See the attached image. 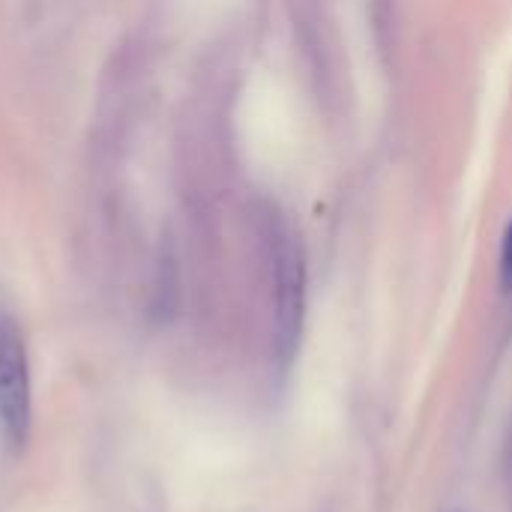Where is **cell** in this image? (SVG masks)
Here are the masks:
<instances>
[{"instance_id":"cell-4","label":"cell","mask_w":512,"mask_h":512,"mask_svg":"<svg viewBox=\"0 0 512 512\" xmlns=\"http://www.w3.org/2000/svg\"><path fill=\"white\" fill-rule=\"evenodd\" d=\"M507 471H510V483H512V435H510V444H507Z\"/></svg>"},{"instance_id":"cell-1","label":"cell","mask_w":512,"mask_h":512,"mask_svg":"<svg viewBox=\"0 0 512 512\" xmlns=\"http://www.w3.org/2000/svg\"><path fill=\"white\" fill-rule=\"evenodd\" d=\"M306 318V264L291 234L276 237L273 249V354L279 375H288Z\"/></svg>"},{"instance_id":"cell-3","label":"cell","mask_w":512,"mask_h":512,"mask_svg":"<svg viewBox=\"0 0 512 512\" xmlns=\"http://www.w3.org/2000/svg\"><path fill=\"white\" fill-rule=\"evenodd\" d=\"M501 282H504V288L512 291V222L504 234V243H501Z\"/></svg>"},{"instance_id":"cell-2","label":"cell","mask_w":512,"mask_h":512,"mask_svg":"<svg viewBox=\"0 0 512 512\" xmlns=\"http://www.w3.org/2000/svg\"><path fill=\"white\" fill-rule=\"evenodd\" d=\"M0 435L21 450L30 435V366L18 327L0 324Z\"/></svg>"}]
</instances>
